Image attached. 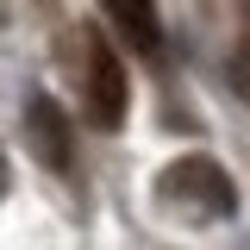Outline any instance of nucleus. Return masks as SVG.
Masks as SVG:
<instances>
[{"mask_svg":"<svg viewBox=\"0 0 250 250\" xmlns=\"http://www.w3.org/2000/svg\"><path fill=\"white\" fill-rule=\"evenodd\" d=\"M156 194L175 200V207H194L200 219H231L238 213V182L219 169L213 156H200V150L175 156V163L156 175Z\"/></svg>","mask_w":250,"mask_h":250,"instance_id":"1","label":"nucleus"},{"mask_svg":"<svg viewBox=\"0 0 250 250\" xmlns=\"http://www.w3.org/2000/svg\"><path fill=\"white\" fill-rule=\"evenodd\" d=\"M125 100H131V88H125L119 50L106 38H88V119L100 131H119L125 125Z\"/></svg>","mask_w":250,"mask_h":250,"instance_id":"2","label":"nucleus"},{"mask_svg":"<svg viewBox=\"0 0 250 250\" xmlns=\"http://www.w3.org/2000/svg\"><path fill=\"white\" fill-rule=\"evenodd\" d=\"M25 138H31V150H38V163H44V169L69 175L75 131H69V113H62L50 94H31V100H25Z\"/></svg>","mask_w":250,"mask_h":250,"instance_id":"3","label":"nucleus"},{"mask_svg":"<svg viewBox=\"0 0 250 250\" xmlns=\"http://www.w3.org/2000/svg\"><path fill=\"white\" fill-rule=\"evenodd\" d=\"M106 13H113V25L125 31V44L138 57H163V13H156V0H106Z\"/></svg>","mask_w":250,"mask_h":250,"instance_id":"4","label":"nucleus"},{"mask_svg":"<svg viewBox=\"0 0 250 250\" xmlns=\"http://www.w3.org/2000/svg\"><path fill=\"white\" fill-rule=\"evenodd\" d=\"M0 188H6V163H0Z\"/></svg>","mask_w":250,"mask_h":250,"instance_id":"5","label":"nucleus"}]
</instances>
